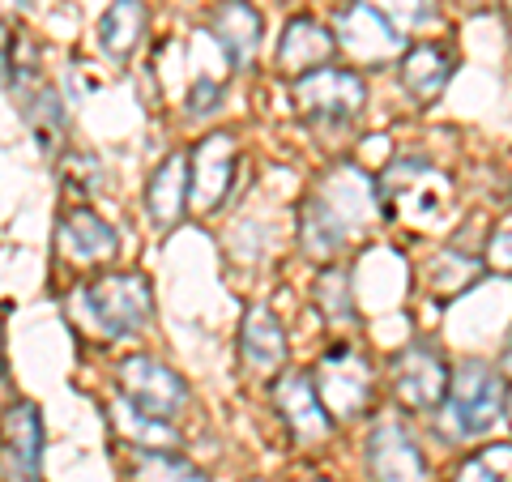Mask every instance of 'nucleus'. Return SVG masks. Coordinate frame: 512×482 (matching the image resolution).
<instances>
[{
    "mask_svg": "<svg viewBox=\"0 0 512 482\" xmlns=\"http://www.w3.org/2000/svg\"><path fill=\"white\" fill-rule=\"evenodd\" d=\"M376 210H380V188L372 175H363V167L355 163L333 167L299 210V248L312 261H329V256L346 248V239L355 231L372 227Z\"/></svg>",
    "mask_w": 512,
    "mask_h": 482,
    "instance_id": "f257e3e1",
    "label": "nucleus"
},
{
    "mask_svg": "<svg viewBox=\"0 0 512 482\" xmlns=\"http://www.w3.org/2000/svg\"><path fill=\"white\" fill-rule=\"evenodd\" d=\"M73 316L103 342H120L146 329L154 316V291L141 273H99L73 295Z\"/></svg>",
    "mask_w": 512,
    "mask_h": 482,
    "instance_id": "f03ea898",
    "label": "nucleus"
},
{
    "mask_svg": "<svg viewBox=\"0 0 512 482\" xmlns=\"http://www.w3.org/2000/svg\"><path fill=\"white\" fill-rule=\"evenodd\" d=\"M291 103H295V116L308 124L312 133L333 137V133H346V128L363 116L367 82L355 69H333V64H325V69L295 77Z\"/></svg>",
    "mask_w": 512,
    "mask_h": 482,
    "instance_id": "7ed1b4c3",
    "label": "nucleus"
},
{
    "mask_svg": "<svg viewBox=\"0 0 512 482\" xmlns=\"http://www.w3.org/2000/svg\"><path fill=\"white\" fill-rule=\"evenodd\" d=\"M508 414V389H504V372L491 363H461L453 372V389H448L444 406H440V427L453 440H474L483 431L495 427V419Z\"/></svg>",
    "mask_w": 512,
    "mask_h": 482,
    "instance_id": "20e7f679",
    "label": "nucleus"
},
{
    "mask_svg": "<svg viewBox=\"0 0 512 482\" xmlns=\"http://www.w3.org/2000/svg\"><path fill=\"white\" fill-rule=\"evenodd\" d=\"M376 188H380V210L397 222H410V227H431L448 210V197H453L448 175L414 154L393 158L376 180Z\"/></svg>",
    "mask_w": 512,
    "mask_h": 482,
    "instance_id": "39448f33",
    "label": "nucleus"
},
{
    "mask_svg": "<svg viewBox=\"0 0 512 482\" xmlns=\"http://www.w3.org/2000/svg\"><path fill=\"white\" fill-rule=\"evenodd\" d=\"M338 43L342 52L355 64H393L410 52V35L397 30L380 9H372L367 0H350V5L338 13Z\"/></svg>",
    "mask_w": 512,
    "mask_h": 482,
    "instance_id": "423d86ee",
    "label": "nucleus"
},
{
    "mask_svg": "<svg viewBox=\"0 0 512 482\" xmlns=\"http://www.w3.org/2000/svg\"><path fill=\"white\" fill-rule=\"evenodd\" d=\"M448 389H453V372L440 359L436 346L410 342L402 355L393 359V397L402 410L414 414H440Z\"/></svg>",
    "mask_w": 512,
    "mask_h": 482,
    "instance_id": "0eeeda50",
    "label": "nucleus"
},
{
    "mask_svg": "<svg viewBox=\"0 0 512 482\" xmlns=\"http://www.w3.org/2000/svg\"><path fill=\"white\" fill-rule=\"evenodd\" d=\"M316 389L333 410V419H355L372 401V363L346 342L329 346L316 363Z\"/></svg>",
    "mask_w": 512,
    "mask_h": 482,
    "instance_id": "6e6552de",
    "label": "nucleus"
},
{
    "mask_svg": "<svg viewBox=\"0 0 512 482\" xmlns=\"http://www.w3.org/2000/svg\"><path fill=\"white\" fill-rule=\"evenodd\" d=\"M116 384L124 401H133L137 410L154 414V419H167V423L188 406V384L167 363H158L150 355H128L116 367Z\"/></svg>",
    "mask_w": 512,
    "mask_h": 482,
    "instance_id": "1a4fd4ad",
    "label": "nucleus"
},
{
    "mask_svg": "<svg viewBox=\"0 0 512 482\" xmlns=\"http://www.w3.org/2000/svg\"><path fill=\"white\" fill-rule=\"evenodd\" d=\"M274 410L282 414L291 440L303 444V448L325 444L333 436V410L325 406L316 380L295 372V367H291V372H278V380H274Z\"/></svg>",
    "mask_w": 512,
    "mask_h": 482,
    "instance_id": "9d476101",
    "label": "nucleus"
},
{
    "mask_svg": "<svg viewBox=\"0 0 512 482\" xmlns=\"http://www.w3.org/2000/svg\"><path fill=\"white\" fill-rule=\"evenodd\" d=\"M192 163V210L197 214H214L231 192L235 167H239V150L231 133H210L201 137L188 154Z\"/></svg>",
    "mask_w": 512,
    "mask_h": 482,
    "instance_id": "9b49d317",
    "label": "nucleus"
},
{
    "mask_svg": "<svg viewBox=\"0 0 512 482\" xmlns=\"http://www.w3.org/2000/svg\"><path fill=\"white\" fill-rule=\"evenodd\" d=\"M363 457H367V474L376 482H427V457L419 453L410 431L393 419L372 427Z\"/></svg>",
    "mask_w": 512,
    "mask_h": 482,
    "instance_id": "f8f14e48",
    "label": "nucleus"
},
{
    "mask_svg": "<svg viewBox=\"0 0 512 482\" xmlns=\"http://www.w3.org/2000/svg\"><path fill=\"white\" fill-rule=\"evenodd\" d=\"M56 244L73 265H103L120 252V235L103 214H94L90 205H69V210L60 214Z\"/></svg>",
    "mask_w": 512,
    "mask_h": 482,
    "instance_id": "ddd939ff",
    "label": "nucleus"
},
{
    "mask_svg": "<svg viewBox=\"0 0 512 482\" xmlns=\"http://www.w3.org/2000/svg\"><path fill=\"white\" fill-rule=\"evenodd\" d=\"M338 30L308 18V13H299V18L286 22L282 39H278V69L286 77H303L312 69H325V64L333 60V52H338Z\"/></svg>",
    "mask_w": 512,
    "mask_h": 482,
    "instance_id": "4468645a",
    "label": "nucleus"
},
{
    "mask_svg": "<svg viewBox=\"0 0 512 482\" xmlns=\"http://www.w3.org/2000/svg\"><path fill=\"white\" fill-rule=\"evenodd\" d=\"M188 201H192V163H188V154L175 150L154 167L150 184H146V218H150V227L154 231H171L175 222L184 218Z\"/></svg>",
    "mask_w": 512,
    "mask_h": 482,
    "instance_id": "2eb2a0df",
    "label": "nucleus"
},
{
    "mask_svg": "<svg viewBox=\"0 0 512 482\" xmlns=\"http://www.w3.org/2000/svg\"><path fill=\"white\" fill-rule=\"evenodd\" d=\"M43 419L30 401L5 410V482H39Z\"/></svg>",
    "mask_w": 512,
    "mask_h": 482,
    "instance_id": "dca6fc26",
    "label": "nucleus"
},
{
    "mask_svg": "<svg viewBox=\"0 0 512 482\" xmlns=\"http://www.w3.org/2000/svg\"><path fill=\"white\" fill-rule=\"evenodd\" d=\"M210 35L231 64H252V56L261 52L265 18L248 0H218L210 9Z\"/></svg>",
    "mask_w": 512,
    "mask_h": 482,
    "instance_id": "f3484780",
    "label": "nucleus"
},
{
    "mask_svg": "<svg viewBox=\"0 0 512 482\" xmlns=\"http://www.w3.org/2000/svg\"><path fill=\"white\" fill-rule=\"evenodd\" d=\"M239 359L252 376H274L286 363V333L265 303H252L239 325Z\"/></svg>",
    "mask_w": 512,
    "mask_h": 482,
    "instance_id": "a211bd4d",
    "label": "nucleus"
},
{
    "mask_svg": "<svg viewBox=\"0 0 512 482\" xmlns=\"http://www.w3.org/2000/svg\"><path fill=\"white\" fill-rule=\"evenodd\" d=\"M457 60L444 43H414L410 52L397 60V77H402V90L414 103H436L444 86L453 82Z\"/></svg>",
    "mask_w": 512,
    "mask_h": 482,
    "instance_id": "6ab92c4d",
    "label": "nucleus"
},
{
    "mask_svg": "<svg viewBox=\"0 0 512 482\" xmlns=\"http://www.w3.org/2000/svg\"><path fill=\"white\" fill-rule=\"evenodd\" d=\"M146 39V5L141 0H116L99 18V43L111 60H128Z\"/></svg>",
    "mask_w": 512,
    "mask_h": 482,
    "instance_id": "aec40b11",
    "label": "nucleus"
},
{
    "mask_svg": "<svg viewBox=\"0 0 512 482\" xmlns=\"http://www.w3.org/2000/svg\"><path fill=\"white\" fill-rule=\"evenodd\" d=\"M22 99V120H26V128L35 133V141H39V150L52 158L56 150H60V137H64V107H60V94L52 90V86H35V90H26V94H18Z\"/></svg>",
    "mask_w": 512,
    "mask_h": 482,
    "instance_id": "412c9836",
    "label": "nucleus"
},
{
    "mask_svg": "<svg viewBox=\"0 0 512 482\" xmlns=\"http://www.w3.org/2000/svg\"><path fill=\"white\" fill-rule=\"evenodd\" d=\"M133 482H210L197 465L167 453V448H137L133 453Z\"/></svg>",
    "mask_w": 512,
    "mask_h": 482,
    "instance_id": "4be33fe9",
    "label": "nucleus"
},
{
    "mask_svg": "<svg viewBox=\"0 0 512 482\" xmlns=\"http://www.w3.org/2000/svg\"><path fill=\"white\" fill-rule=\"evenodd\" d=\"M116 427H120V436L137 448H171L175 444V431L167 419H154V414L137 410L133 401H124V397L116 401Z\"/></svg>",
    "mask_w": 512,
    "mask_h": 482,
    "instance_id": "5701e85b",
    "label": "nucleus"
},
{
    "mask_svg": "<svg viewBox=\"0 0 512 482\" xmlns=\"http://www.w3.org/2000/svg\"><path fill=\"white\" fill-rule=\"evenodd\" d=\"M478 273H483V261H474V256L457 252V248H444L436 261L427 265V286L436 295H461L466 286L478 282Z\"/></svg>",
    "mask_w": 512,
    "mask_h": 482,
    "instance_id": "b1692460",
    "label": "nucleus"
},
{
    "mask_svg": "<svg viewBox=\"0 0 512 482\" xmlns=\"http://www.w3.org/2000/svg\"><path fill=\"white\" fill-rule=\"evenodd\" d=\"M316 303H320V316H325V325H355V286L342 269H325L316 278Z\"/></svg>",
    "mask_w": 512,
    "mask_h": 482,
    "instance_id": "393cba45",
    "label": "nucleus"
},
{
    "mask_svg": "<svg viewBox=\"0 0 512 482\" xmlns=\"http://www.w3.org/2000/svg\"><path fill=\"white\" fill-rule=\"evenodd\" d=\"M453 482H512V444H487L457 465Z\"/></svg>",
    "mask_w": 512,
    "mask_h": 482,
    "instance_id": "a878e982",
    "label": "nucleus"
},
{
    "mask_svg": "<svg viewBox=\"0 0 512 482\" xmlns=\"http://www.w3.org/2000/svg\"><path fill=\"white\" fill-rule=\"evenodd\" d=\"M367 5L380 9L384 18H389L397 30H406V35H419V30L440 22V5H436V0H367Z\"/></svg>",
    "mask_w": 512,
    "mask_h": 482,
    "instance_id": "bb28decb",
    "label": "nucleus"
},
{
    "mask_svg": "<svg viewBox=\"0 0 512 482\" xmlns=\"http://www.w3.org/2000/svg\"><path fill=\"white\" fill-rule=\"evenodd\" d=\"M222 94H227V82H218V77H192V86L184 94V111L188 116H214L222 107Z\"/></svg>",
    "mask_w": 512,
    "mask_h": 482,
    "instance_id": "cd10ccee",
    "label": "nucleus"
},
{
    "mask_svg": "<svg viewBox=\"0 0 512 482\" xmlns=\"http://www.w3.org/2000/svg\"><path fill=\"white\" fill-rule=\"evenodd\" d=\"M487 265L500 269V273H512V222L491 235V244H487Z\"/></svg>",
    "mask_w": 512,
    "mask_h": 482,
    "instance_id": "c85d7f7f",
    "label": "nucleus"
},
{
    "mask_svg": "<svg viewBox=\"0 0 512 482\" xmlns=\"http://www.w3.org/2000/svg\"><path fill=\"white\" fill-rule=\"evenodd\" d=\"M500 372L512 376V337H508V346H504V359H500Z\"/></svg>",
    "mask_w": 512,
    "mask_h": 482,
    "instance_id": "c756f323",
    "label": "nucleus"
},
{
    "mask_svg": "<svg viewBox=\"0 0 512 482\" xmlns=\"http://www.w3.org/2000/svg\"><path fill=\"white\" fill-rule=\"evenodd\" d=\"M466 5H474V9H478V5H491V0H466Z\"/></svg>",
    "mask_w": 512,
    "mask_h": 482,
    "instance_id": "7c9ffc66",
    "label": "nucleus"
},
{
    "mask_svg": "<svg viewBox=\"0 0 512 482\" xmlns=\"http://www.w3.org/2000/svg\"><path fill=\"white\" fill-rule=\"evenodd\" d=\"M504 9H508V22H512V0H504Z\"/></svg>",
    "mask_w": 512,
    "mask_h": 482,
    "instance_id": "2f4dec72",
    "label": "nucleus"
},
{
    "mask_svg": "<svg viewBox=\"0 0 512 482\" xmlns=\"http://www.w3.org/2000/svg\"><path fill=\"white\" fill-rule=\"evenodd\" d=\"M508 419H512V389H508Z\"/></svg>",
    "mask_w": 512,
    "mask_h": 482,
    "instance_id": "473e14b6",
    "label": "nucleus"
},
{
    "mask_svg": "<svg viewBox=\"0 0 512 482\" xmlns=\"http://www.w3.org/2000/svg\"><path fill=\"white\" fill-rule=\"evenodd\" d=\"M303 482H333V478H303Z\"/></svg>",
    "mask_w": 512,
    "mask_h": 482,
    "instance_id": "72a5a7b5",
    "label": "nucleus"
}]
</instances>
